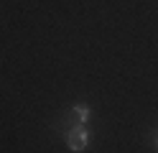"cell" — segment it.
<instances>
[{"label":"cell","instance_id":"1","mask_svg":"<svg viewBox=\"0 0 158 153\" xmlns=\"http://www.w3.org/2000/svg\"><path fill=\"white\" fill-rule=\"evenodd\" d=\"M89 138L92 133L87 125H79V122H74V125L64 128V140H66V148L74 151V153H82L87 151V146H89Z\"/></svg>","mask_w":158,"mask_h":153},{"label":"cell","instance_id":"3","mask_svg":"<svg viewBox=\"0 0 158 153\" xmlns=\"http://www.w3.org/2000/svg\"><path fill=\"white\" fill-rule=\"evenodd\" d=\"M151 143H153V148L158 151V128H156V130L151 133Z\"/></svg>","mask_w":158,"mask_h":153},{"label":"cell","instance_id":"2","mask_svg":"<svg viewBox=\"0 0 158 153\" xmlns=\"http://www.w3.org/2000/svg\"><path fill=\"white\" fill-rule=\"evenodd\" d=\"M69 110H72V115L77 117V122H82V125H87V122H89V117H92V110H89V105H87V102H77V105H72Z\"/></svg>","mask_w":158,"mask_h":153}]
</instances>
